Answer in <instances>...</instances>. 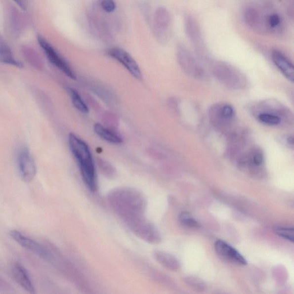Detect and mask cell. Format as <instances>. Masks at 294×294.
I'll use <instances>...</instances> for the list:
<instances>
[{
  "label": "cell",
  "instance_id": "obj_1",
  "mask_svg": "<svg viewBox=\"0 0 294 294\" xmlns=\"http://www.w3.org/2000/svg\"><path fill=\"white\" fill-rule=\"evenodd\" d=\"M108 201L113 210L131 231L147 219L144 215L147 201L139 191L130 187L112 190L108 194Z\"/></svg>",
  "mask_w": 294,
  "mask_h": 294
},
{
  "label": "cell",
  "instance_id": "obj_2",
  "mask_svg": "<svg viewBox=\"0 0 294 294\" xmlns=\"http://www.w3.org/2000/svg\"><path fill=\"white\" fill-rule=\"evenodd\" d=\"M69 147L80 169L87 188L95 192L98 188L96 169L89 147L84 141L74 133L69 136Z\"/></svg>",
  "mask_w": 294,
  "mask_h": 294
},
{
  "label": "cell",
  "instance_id": "obj_3",
  "mask_svg": "<svg viewBox=\"0 0 294 294\" xmlns=\"http://www.w3.org/2000/svg\"><path fill=\"white\" fill-rule=\"evenodd\" d=\"M211 73L219 82L232 89H243L247 85L245 76L229 64L214 62L211 65Z\"/></svg>",
  "mask_w": 294,
  "mask_h": 294
},
{
  "label": "cell",
  "instance_id": "obj_4",
  "mask_svg": "<svg viewBox=\"0 0 294 294\" xmlns=\"http://www.w3.org/2000/svg\"><path fill=\"white\" fill-rule=\"evenodd\" d=\"M177 58L180 66L187 75L197 80H204L206 72L185 45L179 44L177 47Z\"/></svg>",
  "mask_w": 294,
  "mask_h": 294
},
{
  "label": "cell",
  "instance_id": "obj_5",
  "mask_svg": "<svg viewBox=\"0 0 294 294\" xmlns=\"http://www.w3.org/2000/svg\"><path fill=\"white\" fill-rule=\"evenodd\" d=\"M234 118L235 111L229 104H215L210 110V118L212 125L222 132H227L232 125Z\"/></svg>",
  "mask_w": 294,
  "mask_h": 294
},
{
  "label": "cell",
  "instance_id": "obj_6",
  "mask_svg": "<svg viewBox=\"0 0 294 294\" xmlns=\"http://www.w3.org/2000/svg\"><path fill=\"white\" fill-rule=\"evenodd\" d=\"M185 27L187 36L197 55L201 59H207L208 56V51L197 21L193 16H187L185 20Z\"/></svg>",
  "mask_w": 294,
  "mask_h": 294
},
{
  "label": "cell",
  "instance_id": "obj_7",
  "mask_svg": "<svg viewBox=\"0 0 294 294\" xmlns=\"http://www.w3.org/2000/svg\"><path fill=\"white\" fill-rule=\"evenodd\" d=\"M38 41L41 48L43 49L49 61L56 67H57L58 69L61 70L66 76L69 77L70 79L76 80V74L74 73L72 67L65 61V59L59 54L57 51L42 37H39Z\"/></svg>",
  "mask_w": 294,
  "mask_h": 294
},
{
  "label": "cell",
  "instance_id": "obj_8",
  "mask_svg": "<svg viewBox=\"0 0 294 294\" xmlns=\"http://www.w3.org/2000/svg\"><path fill=\"white\" fill-rule=\"evenodd\" d=\"M108 55L122 64L135 79L142 80L143 75L139 65L128 52L122 48L115 47L109 49Z\"/></svg>",
  "mask_w": 294,
  "mask_h": 294
},
{
  "label": "cell",
  "instance_id": "obj_9",
  "mask_svg": "<svg viewBox=\"0 0 294 294\" xmlns=\"http://www.w3.org/2000/svg\"><path fill=\"white\" fill-rule=\"evenodd\" d=\"M10 236L20 246L30 252L37 255L45 260L50 259L51 254L49 251L36 241L23 235L21 232L13 230L10 232Z\"/></svg>",
  "mask_w": 294,
  "mask_h": 294
},
{
  "label": "cell",
  "instance_id": "obj_10",
  "mask_svg": "<svg viewBox=\"0 0 294 294\" xmlns=\"http://www.w3.org/2000/svg\"><path fill=\"white\" fill-rule=\"evenodd\" d=\"M18 166L21 178L26 182H30L37 174V166L28 149H21L18 155Z\"/></svg>",
  "mask_w": 294,
  "mask_h": 294
},
{
  "label": "cell",
  "instance_id": "obj_11",
  "mask_svg": "<svg viewBox=\"0 0 294 294\" xmlns=\"http://www.w3.org/2000/svg\"><path fill=\"white\" fill-rule=\"evenodd\" d=\"M215 252L226 261L240 265H247L245 258L238 251L224 241L218 240L214 244Z\"/></svg>",
  "mask_w": 294,
  "mask_h": 294
},
{
  "label": "cell",
  "instance_id": "obj_12",
  "mask_svg": "<svg viewBox=\"0 0 294 294\" xmlns=\"http://www.w3.org/2000/svg\"><path fill=\"white\" fill-rule=\"evenodd\" d=\"M154 23L157 33L162 41H166L168 38V30L171 23V17L167 9L160 7L155 10Z\"/></svg>",
  "mask_w": 294,
  "mask_h": 294
},
{
  "label": "cell",
  "instance_id": "obj_13",
  "mask_svg": "<svg viewBox=\"0 0 294 294\" xmlns=\"http://www.w3.org/2000/svg\"><path fill=\"white\" fill-rule=\"evenodd\" d=\"M12 275L18 284L31 294H35V288L29 274L23 265L19 263L14 264L12 267Z\"/></svg>",
  "mask_w": 294,
  "mask_h": 294
},
{
  "label": "cell",
  "instance_id": "obj_14",
  "mask_svg": "<svg viewBox=\"0 0 294 294\" xmlns=\"http://www.w3.org/2000/svg\"><path fill=\"white\" fill-rule=\"evenodd\" d=\"M272 59L275 65L287 79L293 83L294 80V66L289 59L281 51L274 49L272 52Z\"/></svg>",
  "mask_w": 294,
  "mask_h": 294
},
{
  "label": "cell",
  "instance_id": "obj_15",
  "mask_svg": "<svg viewBox=\"0 0 294 294\" xmlns=\"http://www.w3.org/2000/svg\"><path fill=\"white\" fill-rule=\"evenodd\" d=\"M154 256L159 264L169 270L177 271L180 267L178 258L171 253L162 251H156Z\"/></svg>",
  "mask_w": 294,
  "mask_h": 294
},
{
  "label": "cell",
  "instance_id": "obj_16",
  "mask_svg": "<svg viewBox=\"0 0 294 294\" xmlns=\"http://www.w3.org/2000/svg\"><path fill=\"white\" fill-rule=\"evenodd\" d=\"M244 19L248 27L253 29H257L261 24V13L256 7H247L244 10Z\"/></svg>",
  "mask_w": 294,
  "mask_h": 294
},
{
  "label": "cell",
  "instance_id": "obj_17",
  "mask_svg": "<svg viewBox=\"0 0 294 294\" xmlns=\"http://www.w3.org/2000/svg\"><path fill=\"white\" fill-rule=\"evenodd\" d=\"M0 63L18 67V68H23L24 66L22 63L17 61L15 58L9 46L1 41H0Z\"/></svg>",
  "mask_w": 294,
  "mask_h": 294
},
{
  "label": "cell",
  "instance_id": "obj_18",
  "mask_svg": "<svg viewBox=\"0 0 294 294\" xmlns=\"http://www.w3.org/2000/svg\"><path fill=\"white\" fill-rule=\"evenodd\" d=\"M94 130L97 135L100 136L108 142L113 144H121L123 143V138L118 134L106 128L101 124L96 123L94 126Z\"/></svg>",
  "mask_w": 294,
  "mask_h": 294
},
{
  "label": "cell",
  "instance_id": "obj_19",
  "mask_svg": "<svg viewBox=\"0 0 294 294\" xmlns=\"http://www.w3.org/2000/svg\"><path fill=\"white\" fill-rule=\"evenodd\" d=\"M67 90L72 99L74 107L83 113H88L89 110L78 91L72 87H67Z\"/></svg>",
  "mask_w": 294,
  "mask_h": 294
},
{
  "label": "cell",
  "instance_id": "obj_20",
  "mask_svg": "<svg viewBox=\"0 0 294 294\" xmlns=\"http://www.w3.org/2000/svg\"><path fill=\"white\" fill-rule=\"evenodd\" d=\"M258 120L265 125L276 126L281 125L282 120L280 117L270 113H260L257 114Z\"/></svg>",
  "mask_w": 294,
  "mask_h": 294
},
{
  "label": "cell",
  "instance_id": "obj_21",
  "mask_svg": "<svg viewBox=\"0 0 294 294\" xmlns=\"http://www.w3.org/2000/svg\"><path fill=\"white\" fill-rule=\"evenodd\" d=\"M179 221L182 225L189 228H199L200 223L188 212H183L179 215Z\"/></svg>",
  "mask_w": 294,
  "mask_h": 294
},
{
  "label": "cell",
  "instance_id": "obj_22",
  "mask_svg": "<svg viewBox=\"0 0 294 294\" xmlns=\"http://www.w3.org/2000/svg\"><path fill=\"white\" fill-rule=\"evenodd\" d=\"M185 282L191 288L197 290V292H203L206 289V285L203 280L200 278L190 276L185 279Z\"/></svg>",
  "mask_w": 294,
  "mask_h": 294
},
{
  "label": "cell",
  "instance_id": "obj_23",
  "mask_svg": "<svg viewBox=\"0 0 294 294\" xmlns=\"http://www.w3.org/2000/svg\"><path fill=\"white\" fill-rule=\"evenodd\" d=\"M274 231L276 235L282 238L288 240L292 243L294 241V228H284V227H275Z\"/></svg>",
  "mask_w": 294,
  "mask_h": 294
},
{
  "label": "cell",
  "instance_id": "obj_24",
  "mask_svg": "<svg viewBox=\"0 0 294 294\" xmlns=\"http://www.w3.org/2000/svg\"><path fill=\"white\" fill-rule=\"evenodd\" d=\"M266 19L267 27L270 28L271 30H276V28H278L281 26L282 23L281 17L277 13H271Z\"/></svg>",
  "mask_w": 294,
  "mask_h": 294
},
{
  "label": "cell",
  "instance_id": "obj_25",
  "mask_svg": "<svg viewBox=\"0 0 294 294\" xmlns=\"http://www.w3.org/2000/svg\"><path fill=\"white\" fill-rule=\"evenodd\" d=\"M101 5L102 9L107 13H112L116 8L115 0H101Z\"/></svg>",
  "mask_w": 294,
  "mask_h": 294
},
{
  "label": "cell",
  "instance_id": "obj_26",
  "mask_svg": "<svg viewBox=\"0 0 294 294\" xmlns=\"http://www.w3.org/2000/svg\"><path fill=\"white\" fill-rule=\"evenodd\" d=\"M282 140L286 146H288L290 148H294V137L293 135H289L285 138H283Z\"/></svg>",
  "mask_w": 294,
  "mask_h": 294
},
{
  "label": "cell",
  "instance_id": "obj_27",
  "mask_svg": "<svg viewBox=\"0 0 294 294\" xmlns=\"http://www.w3.org/2000/svg\"><path fill=\"white\" fill-rule=\"evenodd\" d=\"M13 1H15L16 4L18 5L21 9L23 10H26V5L24 0H13Z\"/></svg>",
  "mask_w": 294,
  "mask_h": 294
}]
</instances>
